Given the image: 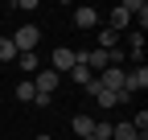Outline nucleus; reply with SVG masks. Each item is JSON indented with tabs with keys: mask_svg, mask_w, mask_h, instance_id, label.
I'll return each instance as SVG.
<instances>
[{
	"mask_svg": "<svg viewBox=\"0 0 148 140\" xmlns=\"http://www.w3.org/2000/svg\"><path fill=\"white\" fill-rule=\"evenodd\" d=\"M74 66H82V49H70V45H58L49 58V70L53 74H70Z\"/></svg>",
	"mask_w": 148,
	"mask_h": 140,
	"instance_id": "obj_1",
	"label": "nucleus"
},
{
	"mask_svg": "<svg viewBox=\"0 0 148 140\" xmlns=\"http://www.w3.org/2000/svg\"><path fill=\"white\" fill-rule=\"evenodd\" d=\"M37 41H41V29H37V25H21V29L12 33L16 54H37Z\"/></svg>",
	"mask_w": 148,
	"mask_h": 140,
	"instance_id": "obj_2",
	"label": "nucleus"
},
{
	"mask_svg": "<svg viewBox=\"0 0 148 140\" xmlns=\"http://www.w3.org/2000/svg\"><path fill=\"white\" fill-rule=\"evenodd\" d=\"M148 86V66H136V70H123V95H136Z\"/></svg>",
	"mask_w": 148,
	"mask_h": 140,
	"instance_id": "obj_3",
	"label": "nucleus"
},
{
	"mask_svg": "<svg viewBox=\"0 0 148 140\" xmlns=\"http://www.w3.org/2000/svg\"><path fill=\"white\" fill-rule=\"evenodd\" d=\"M95 78H99V86H107V91H123V66H107Z\"/></svg>",
	"mask_w": 148,
	"mask_h": 140,
	"instance_id": "obj_4",
	"label": "nucleus"
},
{
	"mask_svg": "<svg viewBox=\"0 0 148 140\" xmlns=\"http://www.w3.org/2000/svg\"><path fill=\"white\" fill-rule=\"evenodd\" d=\"M58 82H62V74H53L49 66L41 70V74H33V86H37L41 95H53V91H58Z\"/></svg>",
	"mask_w": 148,
	"mask_h": 140,
	"instance_id": "obj_5",
	"label": "nucleus"
},
{
	"mask_svg": "<svg viewBox=\"0 0 148 140\" xmlns=\"http://www.w3.org/2000/svg\"><path fill=\"white\" fill-rule=\"evenodd\" d=\"M95 25H99V8H90V4L74 8V29H95Z\"/></svg>",
	"mask_w": 148,
	"mask_h": 140,
	"instance_id": "obj_6",
	"label": "nucleus"
},
{
	"mask_svg": "<svg viewBox=\"0 0 148 140\" xmlns=\"http://www.w3.org/2000/svg\"><path fill=\"white\" fill-rule=\"evenodd\" d=\"M127 21H132V16H127V8H123V4H115V8H111V16H107V25H103V29H111V33L119 37V33L127 29Z\"/></svg>",
	"mask_w": 148,
	"mask_h": 140,
	"instance_id": "obj_7",
	"label": "nucleus"
},
{
	"mask_svg": "<svg viewBox=\"0 0 148 140\" xmlns=\"http://www.w3.org/2000/svg\"><path fill=\"white\" fill-rule=\"evenodd\" d=\"M70 128H74V136H78V140H82V136H90V128H95V119H90V115H82V111H78V115H70Z\"/></svg>",
	"mask_w": 148,
	"mask_h": 140,
	"instance_id": "obj_8",
	"label": "nucleus"
},
{
	"mask_svg": "<svg viewBox=\"0 0 148 140\" xmlns=\"http://www.w3.org/2000/svg\"><path fill=\"white\" fill-rule=\"evenodd\" d=\"M127 54L144 66V33H132V37H127Z\"/></svg>",
	"mask_w": 148,
	"mask_h": 140,
	"instance_id": "obj_9",
	"label": "nucleus"
},
{
	"mask_svg": "<svg viewBox=\"0 0 148 140\" xmlns=\"http://www.w3.org/2000/svg\"><path fill=\"white\" fill-rule=\"evenodd\" d=\"M115 41H119V37H115L111 29H99V37H95V49H107V54H111V49H119Z\"/></svg>",
	"mask_w": 148,
	"mask_h": 140,
	"instance_id": "obj_10",
	"label": "nucleus"
},
{
	"mask_svg": "<svg viewBox=\"0 0 148 140\" xmlns=\"http://www.w3.org/2000/svg\"><path fill=\"white\" fill-rule=\"evenodd\" d=\"M16 99H21V103H33V99H37L33 78H21V82H16Z\"/></svg>",
	"mask_w": 148,
	"mask_h": 140,
	"instance_id": "obj_11",
	"label": "nucleus"
},
{
	"mask_svg": "<svg viewBox=\"0 0 148 140\" xmlns=\"http://www.w3.org/2000/svg\"><path fill=\"white\" fill-rule=\"evenodd\" d=\"M111 140H140L132 124H111Z\"/></svg>",
	"mask_w": 148,
	"mask_h": 140,
	"instance_id": "obj_12",
	"label": "nucleus"
},
{
	"mask_svg": "<svg viewBox=\"0 0 148 140\" xmlns=\"http://www.w3.org/2000/svg\"><path fill=\"white\" fill-rule=\"evenodd\" d=\"M0 62H16V45H12V37H0Z\"/></svg>",
	"mask_w": 148,
	"mask_h": 140,
	"instance_id": "obj_13",
	"label": "nucleus"
},
{
	"mask_svg": "<svg viewBox=\"0 0 148 140\" xmlns=\"http://www.w3.org/2000/svg\"><path fill=\"white\" fill-rule=\"evenodd\" d=\"M16 66H21L25 74H37V54H16Z\"/></svg>",
	"mask_w": 148,
	"mask_h": 140,
	"instance_id": "obj_14",
	"label": "nucleus"
},
{
	"mask_svg": "<svg viewBox=\"0 0 148 140\" xmlns=\"http://www.w3.org/2000/svg\"><path fill=\"white\" fill-rule=\"evenodd\" d=\"M70 78H74V82H78V86H86L90 78H95V74H90V70H86V66H74V70H70Z\"/></svg>",
	"mask_w": 148,
	"mask_h": 140,
	"instance_id": "obj_15",
	"label": "nucleus"
},
{
	"mask_svg": "<svg viewBox=\"0 0 148 140\" xmlns=\"http://www.w3.org/2000/svg\"><path fill=\"white\" fill-rule=\"evenodd\" d=\"M82 140H95V136H82Z\"/></svg>",
	"mask_w": 148,
	"mask_h": 140,
	"instance_id": "obj_16",
	"label": "nucleus"
}]
</instances>
